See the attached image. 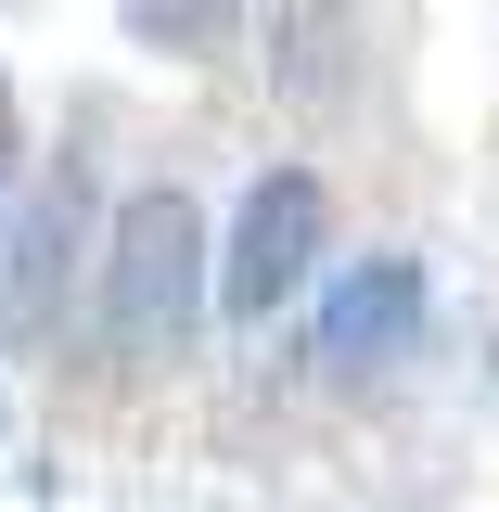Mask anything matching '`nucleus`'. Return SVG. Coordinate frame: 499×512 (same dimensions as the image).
Wrapping results in <instances>:
<instances>
[{
    "label": "nucleus",
    "mask_w": 499,
    "mask_h": 512,
    "mask_svg": "<svg viewBox=\"0 0 499 512\" xmlns=\"http://www.w3.org/2000/svg\"><path fill=\"white\" fill-rule=\"evenodd\" d=\"M192 308H205V231L167 180L116 205V256H103V333L128 359H180L192 346Z\"/></svg>",
    "instance_id": "1"
},
{
    "label": "nucleus",
    "mask_w": 499,
    "mask_h": 512,
    "mask_svg": "<svg viewBox=\"0 0 499 512\" xmlns=\"http://www.w3.org/2000/svg\"><path fill=\"white\" fill-rule=\"evenodd\" d=\"M308 256H320V180L308 167H269V180L244 192V218H231V256H218L231 320H269L295 282H308Z\"/></svg>",
    "instance_id": "2"
},
{
    "label": "nucleus",
    "mask_w": 499,
    "mask_h": 512,
    "mask_svg": "<svg viewBox=\"0 0 499 512\" xmlns=\"http://www.w3.org/2000/svg\"><path fill=\"white\" fill-rule=\"evenodd\" d=\"M410 333H423V269H410V256H359V269L333 282V308H320V359H333V372H372Z\"/></svg>",
    "instance_id": "3"
},
{
    "label": "nucleus",
    "mask_w": 499,
    "mask_h": 512,
    "mask_svg": "<svg viewBox=\"0 0 499 512\" xmlns=\"http://www.w3.org/2000/svg\"><path fill=\"white\" fill-rule=\"evenodd\" d=\"M244 26V0H128V39L141 52H218Z\"/></svg>",
    "instance_id": "4"
},
{
    "label": "nucleus",
    "mask_w": 499,
    "mask_h": 512,
    "mask_svg": "<svg viewBox=\"0 0 499 512\" xmlns=\"http://www.w3.org/2000/svg\"><path fill=\"white\" fill-rule=\"evenodd\" d=\"M0 154H13V116H0Z\"/></svg>",
    "instance_id": "5"
}]
</instances>
